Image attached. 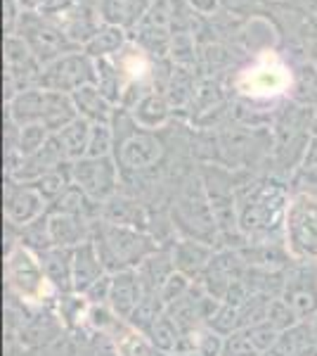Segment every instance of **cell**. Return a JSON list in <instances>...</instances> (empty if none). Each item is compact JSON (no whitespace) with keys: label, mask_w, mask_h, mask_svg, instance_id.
Instances as JSON below:
<instances>
[{"label":"cell","mask_w":317,"mask_h":356,"mask_svg":"<svg viewBox=\"0 0 317 356\" xmlns=\"http://www.w3.org/2000/svg\"><path fill=\"white\" fill-rule=\"evenodd\" d=\"M291 195L275 178L249 181L237 188L239 231L246 243H284V221Z\"/></svg>","instance_id":"cell-1"},{"label":"cell","mask_w":317,"mask_h":356,"mask_svg":"<svg viewBox=\"0 0 317 356\" xmlns=\"http://www.w3.org/2000/svg\"><path fill=\"white\" fill-rule=\"evenodd\" d=\"M114 138H117V147H114V159H117L121 176L140 178L154 171L164 162L166 145L157 136V131H145L132 122L130 112H114L112 119Z\"/></svg>","instance_id":"cell-2"},{"label":"cell","mask_w":317,"mask_h":356,"mask_svg":"<svg viewBox=\"0 0 317 356\" xmlns=\"http://www.w3.org/2000/svg\"><path fill=\"white\" fill-rule=\"evenodd\" d=\"M93 243L100 252L107 273L135 271L147 257H152L161 247L147 231L114 226L102 219H97L93 226Z\"/></svg>","instance_id":"cell-3"},{"label":"cell","mask_w":317,"mask_h":356,"mask_svg":"<svg viewBox=\"0 0 317 356\" xmlns=\"http://www.w3.org/2000/svg\"><path fill=\"white\" fill-rule=\"evenodd\" d=\"M5 283L12 300H19L26 307L55 309V302L60 297V292L45 278L38 254L19 243L8 247L5 252Z\"/></svg>","instance_id":"cell-4"},{"label":"cell","mask_w":317,"mask_h":356,"mask_svg":"<svg viewBox=\"0 0 317 356\" xmlns=\"http://www.w3.org/2000/svg\"><path fill=\"white\" fill-rule=\"evenodd\" d=\"M169 216L180 238H194L201 240V243L218 247L216 216H213L209 195H206L201 176L189 178L187 183H182L178 195L171 200Z\"/></svg>","instance_id":"cell-5"},{"label":"cell","mask_w":317,"mask_h":356,"mask_svg":"<svg viewBox=\"0 0 317 356\" xmlns=\"http://www.w3.org/2000/svg\"><path fill=\"white\" fill-rule=\"evenodd\" d=\"M76 117L78 112L74 107L71 95L45 90L40 86L38 88L22 90L12 102H8V119H12L17 126L43 124L50 134L62 131Z\"/></svg>","instance_id":"cell-6"},{"label":"cell","mask_w":317,"mask_h":356,"mask_svg":"<svg viewBox=\"0 0 317 356\" xmlns=\"http://www.w3.org/2000/svg\"><path fill=\"white\" fill-rule=\"evenodd\" d=\"M284 245L293 261L317 264V195L293 193L284 221Z\"/></svg>","instance_id":"cell-7"},{"label":"cell","mask_w":317,"mask_h":356,"mask_svg":"<svg viewBox=\"0 0 317 356\" xmlns=\"http://www.w3.org/2000/svg\"><path fill=\"white\" fill-rule=\"evenodd\" d=\"M93 83H97V69L93 57L85 53H67L57 57L55 62L45 65L40 74V88L65 95H74L78 88Z\"/></svg>","instance_id":"cell-8"},{"label":"cell","mask_w":317,"mask_h":356,"mask_svg":"<svg viewBox=\"0 0 317 356\" xmlns=\"http://www.w3.org/2000/svg\"><path fill=\"white\" fill-rule=\"evenodd\" d=\"M19 38H24V43L31 48V53L36 55L40 65H50L57 57L67 55L69 48H74V43L67 38L65 29L53 24L45 15H33V13H22L19 15Z\"/></svg>","instance_id":"cell-9"},{"label":"cell","mask_w":317,"mask_h":356,"mask_svg":"<svg viewBox=\"0 0 317 356\" xmlns=\"http://www.w3.org/2000/svg\"><path fill=\"white\" fill-rule=\"evenodd\" d=\"M71 183L95 202H107L121 186V169L114 157H80L69 164Z\"/></svg>","instance_id":"cell-10"},{"label":"cell","mask_w":317,"mask_h":356,"mask_svg":"<svg viewBox=\"0 0 317 356\" xmlns=\"http://www.w3.org/2000/svg\"><path fill=\"white\" fill-rule=\"evenodd\" d=\"M280 297L301 321H313L317 316V264L293 261L286 271Z\"/></svg>","instance_id":"cell-11"},{"label":"cell","mask_w":317,"mask_h":356,"mask_svg":"<svg viewBox=\"0 0 317 356\" xmlns=\"http://www.w3.org/2000/svg\"><path fill=\"white\" fill-rule=\"evenodd\" d=\"M48 209H50L48 202H45L43 195H40L31 183L5 178V188H3L5 223H10V226H15V228H24L26 223L48 214Z\"/></svg>","instance_id":"cell-12"},{"label":"cell","mask_w":317,"mask_h":356,"mask_svg":"<svg viewBox=\"0 0 317 356\" xmlns=\"http://www.w3.org/2000/svg\"><path fill=\"white\" fill-rule=\"evenodd\" d=\"M246 261L241 257L239 250H232V247H218L216 254L209 264V268L204 271V275L197 280V283L204 288L213 300L223 302L228 297L230 288L239 280H244L246 275Z\"/></svg>","instance_id":"cell-13"},{"label":"cell","mask_w":317,"mask_h":356,"mask_svg":"<svg viewBox=\"0 0 317 356\" xmlns=\"http://www.w3.org/2000/svg\"><path fill=\"white\" fill-rule=\"evenodd\" d=\"M291 86V74L286 72L280 62H275L273 67L258 65L253 69H246L239 76L237 88L239 93L253 97V100H265V97H275L284 93Z\"/></svg>","instance_id":"cell-14"},{"label":"cell","mask_w":317,"mask_h":356,"mask_svg":"<svg viewBox=\"0 0 317 356\" xmlns=\"http://www.w3.org/2000/svg\"><path fill=\"white\" fill-rule=\"evenodd\" d=\"M102 221L114 223V226H126L135 228V231H149V219L152 211L147 209V204L142 200H137V195L132 193H114L107 202H102Z\"/></svg>","instance_id":"cell-15"},{"label":"cell","mask_w":317,"mask_h":356,"mask_svg":"<svg viewBox=\"0 0 317 356\" xmlns=\"http://www.w3.org/2000/svg\"><path fill=\"white\" fill-rule=\"evenodd\" d=\"M216 250L218 247L201 243V240L180 238L173 245V264H175V271L187 275V278H192V280H199L206 268H209Z\"/></svg>","instance_id":"cell-16"},{"label":"cell","mask_w":317,"mask_h":356,"mask_svg":"<svg viewBox=\"0 0 317 356\" xmlns=\"http://www.w3.org/2000/svg\"><path fill=\"white\" fill-rule=\"evenodd\" d=\"M38 261L43 266L45 278L57 292H74V250L50 247V250L40 252Z\"/></svg>","instance_id":"cell-17"},{"label":"cell","mask_w":317,"mask_h":356,"mask_svg":"<svg viewBox=\"0 0 317 356\" xmlns=\"http://www.w3.org/2000/svg\"><path fill=\"white\" fill-rule=\"evenodd\" d=\"M112 297H109V307L117 312L119 318L128 321L140 300L145 297L142 283L137 278V271H121L112 273Z\"/></svg>","instance_id":"cell-18"},{"label":"cell","mask_w":317,"mask_h":356,"mask_svg":"<svg viewBox=\"0 0 317 356\" xmlns=\"http://www.w3.org/2000/svg\"><path fill=\"white\" fill-rule=\"evenodd\" d=\"M102 275H107V268L100 259V252H97L93 238H90L74 250V292L83 295Z\"/></svg>","instance_id":"cell-19"},{"label":"cell","mask_w":317,"mask_h":356,"mask_svg":"<svg viewBox=\"0 0 317 356\" xmlns=\"http://www.w3.org/2000/svg\"><path fill=\"white\" fill-rule=\"evenodd\" d=\"M246 266L265 268V271H289L293 264L284 243H246L239 247Z\"/></svg>","instance_id":"cell-20"},{"label":"cell","mask_w":317,"mask_h":356,"mask_svg":"<svg viewBox=\"0 0 317 356\" xmlns=\"http://www.w3.org/2000/svg\"><path fill=\"white\" fill-rule=\"evenodd\" d=\"M130 112L132 122L145 131H159L169 124L171 119V102L166 93H157V90H147Z\"/></svg>","instance_id":"cell-21"},{"label":"cell","mask_w":317,"mask_h":356,"mask_svg":"<svg viewBox=\"0 0 317 356\" xmlns=\"http://www.w3.org/2000/svg\"><path fill=\"white\" fill-rule=\"evenodd\" d=\"M137 278L142 283V290L149 295H159L164 283L175 273V264H173V247H159L152 257H147L140 266L135 268Z\"/></svg>","instance_id":"cell-22"},{"label":"cell","mask_w":317,"mask_h":356,"mask_svg":"<svg viewBox=\"0 0 317 356\" xmlns=\"http://www.w3.org/2000/svg\"><path fill=\"white\" fill-rule=\"evenodd\" d=\"M50 216V233H53L55 247H67V250H76L85 240L93 238L95 221H85L80 216L71 214H48Z\"/></svg>","instance_id":"cell-23"},{"label":"cell","mask_w":317,"mask_h":356,"mask_svg":"<svg viewBox=\"0 0 317 356\" xmlns=\"http://www.w3.org/2000/svg\"><path fill=\"white\" fill-rule=\"evenodd\" d=\"M74 107H76L78 117H83L90 124H112L114 119V105L102 95V90L97 86H83L71 95Z\"/></svg>","instance_id":"cell-24"},{"label":"cell","mask_w":317,"mask_h":356,"mask_svg":"<svg viewBox=\"0 0 317 356\" xmlns=\"http://www.w3.org/2000/svg\"><path fill=\"white\" fill-rule=\"evenodd\" d=\"M48 214H71V216H80L85 221H97L102 216V204L95 202L93 197H88L78 186H69L60 197L50 204Z\"/></svg>","instance_id":"cell-25"},{"label":"cell","mask_w":317,"mask_h":356,"mask_svg":"<svg viewBox=\"0 0 317 356\" xmlns=\"http://www.w3.org/2000/svg\"><path fill=\"white\" fill-rule=\"evenodd\" d=\"M90 129H93V124L85 122L83 117H76L71 124H67L65 129L55 134L57 140L65 147L69 162H76V159L85 157V152H88V140H90Z\"/></svg>","instance_id":"cell-26"},{"label":"cell","mask_w":317,"mask_h":356,"mask_svg":"<svg viewBox=\"0 0 317 356\" xmlns=\"http://www.w3.org/2000/svg\"><path fill=\"white\" fill-rule=\"evenodd\" d=\"M95 69H97V83L95 86L102 90V95H105L112 105L123 102V95L128 88H126V76L119 69L117 62H112L109 57H105V60H95Z\"/></svg>","instance_id":"cell-27"},{"label":"cell","mask_w":317,"mask_h":356,"mask_svg":"<svg viewBox=\"0 0 317 356\" xmlns=\"http://www.w3.org/2000/svg\"><path fill=\"white\" fill-rule=\"evenodd\" d=\"M121 45H123V29L119 24H105L83 45V53L90 55L93 60H105V57L119 53Z\"/></svg>","instance_id":"cell-28"},{"label":"cell","mask_w":317,"mask_h":356,"mask_svg":"<svg viewBox=\"0 0 317 356\" xmlns=\"http://www.w3.org/2000/svg\"><path fill=\"white\" fill-rule=\"evenodd\" d=\"M112 342H114V349H117V356H149V352H152V347H154L145 332L132 328L128 321L117 330Z\"/></svg>","instance_id":"cell-29"},{"label":"cell","mask_w":317,"mask_h":356,"mask_svg":"<svg viewBox=\"0 0 317 356\" xmlns=\"http://www.w3.org/2000/svg\"><path fill=\"white\" fill-rule=\"evenodd\" d=\"M17 240H19V245H24L26 250H31L33 254H40V252L55 247L53 233H50V216L43 214L40 219L26 223L24 228H17Z\"/></svg>","instance_id":"cell-30"},{"label":"cell","mask_w":317,"mask_h":356,"mask_svg":"<svg viewBox=\"0 0 317 356\" xmlns=\"http://www.w3.org/2000/svg\"><path fill=\"white\" fill-rule=\"evenodd\" d=\"M182 335H185V332L178 328V323L166 312L159 316V321L147 332L149 342L157 349H161V352H169V354H173L178 349V342H180Z\"/></svg>","instance_id":"cell-31"},{"label":"cell","mask_w":317,"mask_h":356,"mask_svg":"<svg viewBox=\"0 0 317 356\" xmlns=\"http://www.w3.org/2000/svg\"><path fill=\"white\" fill-rule=\"evenodd\" d=\"M69 164L71 162H67L65 166H60V169H55V171H48V174H43L31 183V186L43 195V200L48 202V207L53 204L69 186H71V171H69Z\"/></svg>","instance_id":"cell-32"},{"label":"cell","mask_w":317,"mask_h":356,"mask_svg":"<svg viewBox=\"0 0 317 356\" xmlns=\"http://www.w3.org/2000/svg\"><path fill=\"white\" fill-rule=\"evenodd\" d=\"M164 312H166V307H164V302H161V297L145 292V297H142L140 304L135 307V312H132V316L128 318V323L132 325V328L142 330L147 335L149 328L157 323L159 316L164 314Z\"/></svg>","instance_id":"cell-33"},{"label":"cell","mask_w":317,"mask_h":356,"mask_svg":"<svg viewBox=\"0 0 317 356\" xmlns=\"http://www.w3.org/2000/svg\"><path fill=\"white\" fill-rule=\"evenodd\" d=\"M194 93H197V88H194V79L192 74L187 72V69H173L171 79H169V90H166V97H169L171 107H182L187 105V102L194 100Z\"/></svg>","instance_id":"cell-34"},{"label":"cell","mask_w":317,"mask_h":356,"mask_svg":"<svg viewBox=\"0 0 317 356\" xmlns=\"http://www.w3.org/2000/svg\"><path fill=\"white\" fill-rule=\"evenodd\" d=\"M114 147H117V138H114L112 124H93L85 157H114Z\"/></svg>","instance_id":"cell-35"},{"label":"cell","mask_w":317,"mask_h":356,"mask_svg":"<svg viewBox=\"0 0 317 356\" xmlns=\"http://www.w3.org/2000/svg\"><path fill=\"white\" fill-rule=\"evenodd\" d=\"M50 136L53 134H50L43 124L19 126V143H17V150L24 154V157H31V154H36L40 147L50 140Z\"/></svg>","instance_id":"cell-36"},{"label":"cell","mask_w":317,"mask_h":356,"mask_svg":"<svg viewBox=\"0 0 317 356\" xmlns=\"http://www.w3.org/2000/svg\"><path fill=\"white\" fill-rule=\"evenodd\" d=\"M268 321L270 325H273L275 330H280V332H286V330H291L293 325H298L301 323V318L296 316V312L286 304L282 297H275L273 302H270V309H268Z\"/></svg>","instance_id":"cell-37"},{"label":"cell","mask_w":317,"mask_h":356,"mask_svg":"<svg viewBox=\"0 0 317 356\" xmlns=\"http://www.w3.org/2000/svg\"><path fill=\"white\" fill-rule=\"evenodd\" d=\"M211 328L216 332H221L223 337H230L232 332L241 330V314H239V307H234V304H228L223 302L221 309L216 312V316L211 318Z\"/></svg>","instance_id":"cell-38"},{"label":"cell","mask_w":317,"mask_h":356,"mask_svg":"<svg viewBox=\"0 0 317 356\" xmlns=\"http://www.w3.org/2000/svg\"><path fill=\"white\" fill-rule=\"evenodd\" d=\"M246 335H249V340L253 344V349H256L258 354H270L275 349V344L280 342V330H275L273 325L268 323V321H263V323H256L251 325V328H246Z\"/></svg>","instance_id":"cell-39"},{"label":"cell","mask_w":317,"mask_h":356,"mask_svg":"<svg viewBox=\"0 0 317 356\" xmlns=\"http://www.w3.org/2000/svg\"><path fill=\"white\" fill-rule=\"evenodd\" d=\"M194 352H199L201 356H223L225 352V337L221 332H216L211 325L194 330Z\"/></svg>","instance_id":"cell-40"},{"label":"cell","mask_w":317,"mask_h":356,"mask_svg":"<svg viewBox=\"0 0 317 356\" xmlns=\"http://www.w3.org/2000/svg\"><path fill=\"white\" fill-rule=\"evenodd\" d=\"M194 283H197V280L187 278V275H182V273H178V271L173 273L171 278L164 283V288L159 290V297H161V302H164V307L169 309L175 302H180L182 297H185L187 292L192 290Z\"/></svg>","instance_id":"cell-41"},{"label":"cell","mask_w":317,"mask_h":356,"mask_svg":"<svg viewBox=\"0 0 317 356\" xmlns=\"http://www.w3.org/2000/svg\"><path fill=\"white\" fill-rule=\"evenodd\" d=\"M112 278H114L112 273L102 275L97 283H93L83 292V297L88 300V304H109V297H112Z\"/></svg>","instance_id":"cell-42"},{"label":"cell","mask_w":317,"mask_h":356,"mask_svg":"<svg viewBox=\"0 0 317 356\" xmlns=\"http://www.w3.org/2000/svg\"><path fill=\"white\" fill-rule=\"evenodd\" d=\"M74 10V0H45L40 13L45 17H53V15H69Z\"/></svg>","instance_id":"cell-43"},{"label":"cell","mask_w":317,"mask_h":356,"mask_svg":"<svg viewBox=\"0 0 317 356\" xmlns=\"http://www.w3.org/2000/svg\"><path fill=\"white\" fill-rule=\"evenodd\" d=\"M301 169L303 171L317 169V136H310V143H308V150H305Z\"/></svg>","instance_id":"cell-44"},{"label":"cell","mask_w":317,"mask_h":356,"mask_svg":"<svg viewBox=\"0 0 317 356\" xmlns=\"http://www.w3.org/2000/svg\"><path fill=\"white\" fill-rule=\"evenodd\" d=\"M189 5H192L194 10H199V13L211 15V13H216L218 0H189Z\"/></svg>","instance_id":"cell-45"},{"label":"cell","mask_w":317,"mask_h":356,"mask_svg":"<svg viewBox=\"0 0 317 356\" xmlns=\"http://www.w3.org/2000/svg\"><path fill=\"white\" fill-rule=\"evenodd\" d=\"M43 3L45 0H22V5H24V8H28V10H33V8H43Z\"/></svg>","instance_id":"cell-46"},{"label":"cell","mask_w":317,"mask_h":356,"mask_svg":"<svg viewBox=\"0 0 317 356\" xmlns=\"http://www.w3.org/2000/svg\"><path fill=\"white\" fill-rule=\"evenodd\" d=\"M310 134L317 136V110H315V114H313V124H310Z\"/></svg>","instance_id":"cell-47"},{"label":"cell","mask_w":317,"mask_h":356,"mask_svg":"<svg viewBox=\"0 0 317 356\" xmlns=\"http://www.w3.org/2000/svg\"><path fill=\"white\" fill-rule=\"evenodd\" d=\"M149 356H171L169 352H161V349L157 347H152V352H149Z\"/></svg>","instance_id":"cell-48"},{"label":"cell","mask_w":317,"mask_h":356,"mask_svg":"<svg viewBox=\"0 0 317 356\" xmlns=\"http://www.w3.org/2000/svg\"><path fill=\"white\" fill-rule=\"evenodd\" d=\"M171 356H201L199 352H175V354H171Z\"/></svg>","instance_id":"cell-49"},{"label":"cell","mask_w":317,"mask_h":356,"mask_svg":"<svg viewBox=\"0 0 317 356\" xmlns=\"http://www.w3.org/2000/svg\"><path fill=\"white\" fill-rule=\"evenodd\" d=\"M310 323H313V328H315V332H317V316H315L313 321H310Z\"/></svg>","instance_id":"cell-50"}]
</instances>
